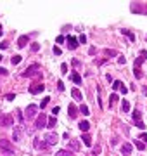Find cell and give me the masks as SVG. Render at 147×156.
Segmentation results:
<instances>
[{
    "mask_svg": "<svg viewBox=\"0 0 147 156\" xmlns=\"http://www.w3.org/2000/svg\"><path fill=\"white\" fill-rule=\"evenodd\" d=\"M121 109H123V111H130V102H128V101H123V102H121Z\"/></svg>",
    "mask_w": 147,
    "mask_h": 156,
    "instance_id": "7402d4cb",
    "label": "cell"
},
{
    "mask_svg": "<svg viewBox=\"0 0 147 156\" xmlns=\"http://www.w3.org/2000/svg\"><path fill=\"white\" fill-rule=\"evenodd\" d=\"M47 104H49V97H45V99L42 101V104H40V108H45Z\"/></svg>",
    "mask_w": 147,
    "mask_h": 156,
    "instance_id": "d590c367",
    "label": "cell"
},
{
    "mask_svg": "<svg viewBox=\"0 0 147 156\" xmlns=\"http://www.w3.org/2000/svg\"><path fill=\"white\" fill-rule=\"evenodd\" d=\"M0 153H2V154H5V156L16 154L14 146L11 144V141H7V139H2V141H0Z\"/></svg>",
    "mask_w": 147,
    "mask_h": 156,
    "instance_id": "6da1fadb",
    "label": "cell"
},
{
    "mask_svg": "<svg viewBox=\"0 0 147 156\" xmlns=\"http://www.w3.org/2000/svg\"><path fill=\"white\" fill-rule=\"evenodd\" d=\"M57 87H59V90H64V83H63V82H59V83H57Z\"/></svg>",
    "mask_w": 147,
    "mask_h": 156,
    "instance_id": "b9f144b4",
    "label": "cell"
},
{
    "mask_svg": "<svg viewBox=\"0 0 147 156\" xmlns=\"http://www.w3.org/2000/svg\"><path fill=\"white\" fill-rule=\"evenodd\" d=\"M99 151H100V148H99V146H97V148L93 149V153H92V154H99Z\"/></svg>",
    "mask_w": 147,
    "mask_h": 156,
    "instance_id": "ee69618b",
    "label": "cell"
},
{
    "mask_svg": "<svg viewBox=\"0 0 147 156\" xmlns=\"http://www.w3.org/2000/svg\"><path fill=\"white\" fill-rule=\"evenodd\" d=\"M31 50H33V52H38V50H40V43H31Z\"/></svg>",
    "mask_w": 147,
    "mask_h": 156,
    "instance_id": "f1b7e54d",
    "label": "cell"
},
{
    "mask_svg": "<svg viewBox=\"0 0 147 156\" xmlns=\"http://www.w3.org/2000/svg\"><path fill=\"white\" fill-rule=\"evenodd\" d=\"M61 71L66 75V73H68V64H61Z\"/></svg>",
    "mask_w": 147,
    "mask_h": 156,
    "instance_id": "1f68e13d",
    "label": "cell"
},
{
    "mask_svg": "<svg viewBox=\"0 0 147 156\" xmlns=\"http://www.w3.org/2000/svg\"><path fill=\"white\" fill-rule=\"evenodd\" d=\"M33 144H35L36 149H45V148H47V142H45V141L40 142V139H35V141H33Z\"/></svg>",
    "mask_w": 147,
    "mask_h": 156,
    "instance_id": "5bb4252c",
    "label": "cell"
},
{
    "mask_svg": "<svg viewBox=\"0 0 147 156\" xmlns=\"http://www.w3.org/2000/svg\"><path fill=\"white\" fill-rule=\"evenodd\" d=\"M71 95H73V99H75V101H81V99H83V97H81V92H80L78 89H73V90H71Z\"/></svg>",
    "mask_w": 147,
    "mask_h": 156,
    "instance_id": "9a60e30c",
    "label": "cell"
},
{
    "mask_svg": "<svg viewBox=\"0 0 147 156\" xmlns=\"http://www.w3.org/2000/svg\"><path fill=\"white\" fill-rule=\"evenodd\" d=\"M118 52L116 50H106V56H116Z\"/></svg>",
    "mask_w": 147,
    "mask_h": 156,
    "instance_id": "d6a6232c",
    "label": "cell"
},
{
    "mask_svg": "<svg viewBox=\"0 0 147 156\" xmlns=\"http://www.w3.org/2000/svg\"><path fill=\"white\" fill-rule=\"evenodd\" d=\"M56 154L57 156H73V153H71V151H68V149H59Z\"/></svg>",
    "mask_w": 147,
    "mask_h": 156,
    "instance_id": "e0dca14e",
    "label": "cell"
},
{
    "mask_svg": "<svg viewBox=\"0 0 147 156\" xmlns=\"http://www.w3.org/2000/svg\"><path fill=\"white\" fill-rule=\"evenodd\" d=\"M36 113H38V106L36 104H29L28 108H26V111H24V116L28 118V120H31V118H35Z\"/></svg>",
    "mask_w": 147,
    "mask_h": 156,
    "instance_id": "3957f363",
    "label": "cell"
},
{
    "mask_svg": "<svg viewBox=\"0 0 147 156\" xmlns=\"http://www.w3.org/2000/svg\"><path fill=\"white\" fill-rule=\"evenodd\" d=\"M45 142H47V146H54V144H57V141H59V137H57V134H52V132H49V134H45Z\"/></svg>",
    "mask_w": 147,
    "mask_h": 156,
    "instance_id": "8992f818",
    "label": "cell"
},
{
    "mask_svg": "<svg viewBox=\"0 0 147 156\" xmlns=\"http://www.w3.org/2000/svg\"><path fill=\"white\" fill-rule=\"evenodd\" d=\"M80 111H81L85 116H88V114H90V109H88V106H83V104L80 106Z\"/></svg>",
    "mask_w": 147,
    "mask_h": 156,
    "instance_id": "603a6c76",
    "label": "cell"
},
{
    "mask_svg": "<svg viewBox=\"0 0 147 156\" xmlns=\"http://www.w3.org/2000/svg\"><path fill=\"white\" fill-rule=\"evenodd\" d=\"M57 123H56V118H49V121H47V127L49 128H54Z\"/></svg>",
    "mask_w": 147,
    "mask_h": 156,
    "instance_id": "d4e9b609",
    "label": "cell"
},
{
    "mask_svg": "<svg viewBox=\"0 0 147 156\" xmlns=\"http://www.w3.org/2000/svg\"><path fill=\"white\" fill-rule=\"evenodd\" d=\"M140 118H142V113H140L139 109H137V111H133V120H135V121H140Z\"/></svg>",
    "mask_w": 147,
    "mask_h": 156,
    "instance_id": "cb8c5ba5",
    "label": "cell"
},
{
    "mask_svg": "<svg viewBox=\"0 0 147 156\" xmlns=\"http://www.w3.org/2000/svg\"><path fill=\"white\" fill-rule=\"evenodd\" d=\"M78 111H80V109H78L75 104H69V106H68V114H69V118H76Z\"/></svg>",
    "mask_w": 147,
    "mask_h": 156,
    "instance_id": "9c48e42d",
    "label": "cell"
},
{
    "mask_svg": "<svg viewBox=\"0 0 147 156\" xmlns=\"http://www.w3.org/2000/svg\"><path fill=\"white\" fill-rule=\"evenodd\" d=\"M29 42V38L26 35H21L19 36V40H17V47H19V49H23V47H26V43Z\"/></svg>",
    "mask_w": 147,
    "mask_h": 156,
    "instance_id": "8fae6325",
    "label": "cell"
},
{
    "mask_svg": "<svg viewBox=\"0 0 147 156\" xmlns=\"http://www.w3.org/2000/svg\"><path fill=\"white\" fill-rule=\"evenodd\" d=\"M123 33H125V35L128 36V38H130V40H132V42H133V40H135V36H133L132 33H130V31H126V30H123Z\"/></svg>",
    "mask_w": 147,
    "mask_h": 156,
    "instance_id": "f546056e",
    "label": "cell"
},
{
    "mask_svg": "<svg viewBox=\"0 0 147 156\" xmlns=\"http://www.w3.org/2000/svg\"><path fill=\"white\" fill-rule=\"evenodd\" d=\"M78 42H80V43H85V42H87V36H85V35H81L80 38H78Z\"/></svg>",
    "mask_w": 147,
    "mask_h": 156,
    "instance_id": "74e56055",
    "label": "cell"
},
{
    "mask_svg": "<svg viewBox=\"0 0 147 156\" xmlns=\"http://www.w3.org/2000/svg\"><path fill=\"white\" fill-rule=\"evenodd\" d=\"M57 113H59V106H56V108H54V109H52V114H54V116H56Z\"/></svg>",
    "mask_w": 147,
    "mask_h": 156,
    "instance_id": "60d3db41",
    "label": "cell"
},
{
    "mask_svg": "<svg viewBox=\"0 0 147 156\" xmlns=\"http://www.w3.org/2000/svg\"><path fill=\"white\" fill-rule=\"evenodd\" d=\"M21 61H23V57H21V56H12V59H11V63L14 64V66H16V64H19Z\"/></svg>",
    "mask_w": 147,
    "mask_h": 156,
    "instance_id": "44dd1931",
    "label": "cell"
},
{
    "mask_svg": "<svg viewBox=\"0 0 147 156\" xmlns=\"http://www.w3.org/2000/svg\"><path fill=\"white\" fill-rule=\"evenodd\" d=\"M14 97H16V94H7V95H5L7 101H14Z\"/></svg>",
    "mask_w": 147,
    "mask_h": 156,
    "instance_id": "e575fe53",
    "label": "cell"
},
{
    "mask_svg": "<svg viewBox=\"0 0 147 156\" xmlns=\"http://www.w3.org/2000/svg\"><path fill=\"white\" fill-rule=\"evenodd\" d=\"M118 102V95L116 94H111V97H109V106H114Z\"/></svg>",
    "mask_w": 147,
    "mask_h": 156,
    "instance_id": "ffe728a7",
    "label": "cell"
},
{
    "mask_svg": "<svg viewBox=\"0 0 147 156\" xmlns=\"http://www.w3.org/2000/svg\"><path fill=\"white\" fill-rule=\"evenodd\" d=\"M139 141H142V142H144V144H147V134H145V132H144V134H140V135H139Z\"/></svg>",
    "mask_w": 147,
    "mask_h": 156,
    "instance_id": "83f0119b",
    "label": "cell"
},
{
    "mask_svg": "<svg viewBox=\"0 0 147 156\" xmlns=\"http://www.w3.org/2000/svg\"><path fill=\"white\" fill-rule=\"evenodd\" d=\"M121 153H123V154H130V153H132V144L125 142V144L121 146Z\"/></svg>",
    "mask_w": 147,
    "mask_h": 156,
    "instance_id": "4fadbf2b",
    "label": "cell"
},
{
    "mask_svg": "<svg viewBox=\"0 0 147 156\" xmlns=\"http://www.w3.org/2000/svg\"><path fill=\"white\" fill-rule=\"evenodd\" d=\"M23 76H36V78H40V66H38V64L29 66L28 70L23 73Z\"/></svg>",
    "mask_w": 147,
    "mask_h": 156,
    "instance_id": "7a4b0ae2",
    "label": "cell"
},
{
    "mask_svg": "<svg viewBox=\"0 0 147 156\" xmlns=\"http://www.w3.org/2000/svg\"><path fill=\"white\" fill-rule=\"evenodd\" d=\"M69 149L73 153H78L80 151V142L78 141H69Z\"/></svg>",
    "mask_w": 147,
    "mask_h": 156,
    "instance_id": "7c38bea8",
    "label": "cell"
},
{
    "mask_svg": "<svg viewBox=\"0 0 147 156\" xmlns=\"http://www.w3.org/2000/svg\"><path fill=\"white\" fill-rule=\"evenodd\" d=\"M0 125L11 127V125H14V118H12L11 114H2V116H0Z\"/></svg>",
    "mask_w": 147,
    "mask_h": 156,
    "instance_id": "5b68a950",
    "label": "cell"
},
{
    "mask_svg": "<svg viewBox=\"0 0 147 156\" xmlns=\"http://www.w3.org/2000/svg\"><path fill=\"white\" fill-rule=\"evenodd\" d=\"M21 135H23V128L21 127H16L14 132H12V139H14V142L21 141Z\"/></svg>",
    "mask_w": 147,
    "mask_h": 156,
    "instance_id": "30bf717a",
    "label": "cell"
},
{
    "mask_svg": "<svg viewBox=\"0 0 147 156\" xmlns=\"http://www.w3.org/2000/svg\"><path fill=\"white\" fill-rule=\"evenodd\" d=\"M81 139H83V144H85V146H92V137L88 134H83V137H81Z\"/></svg>",
    "mask_w": 147,
    "mask_h": 156,
    "instance_id": "ac0fdd59",
    "label": "cell"
},
{
    "mask_svg": "<svg viewBox=\"0 0 147 156\" xmlns=\"http://www.w3.org/2000/svg\"><path fill=\"white\" fill-rule=\"evenodd\" d=\"M47 121H49V118L45 116V113L38 114V118H36V123H35V128H43V127H47Z\"/></svg>",
    "mask_w": 147,
    "mask_h": 156,
    "instance_id": "277c9868",
    "label": "cell"
},
{
    "mask_svg": "<svg viewBox=\"0 0 147 156\" xmlns=\"http://www.w3.org/2000/svg\"><path fill=\"white\" fill-rule=\"evenodd\" d=\"M0 49H9V43L7 42H2V43H0Z\"/></svg>",
    "mask_w": 147,
    "mask_h": 156,
    "instance_id": "f35d334b",
    "label": "cell"
},
{
    "mask_svg": "<svg viewBox=\"0 0 147 156\" xmlns=\"http://www.w3.org/2000/svg\"><path fill=\"white\" fill-rule=\"evenodd\" d=\"M135 146H137V148H139V149H145V144H144V142H142V141H139V139L135 141Z\"/></svg>",
    "mask_w": 147,
    "mask_h": 156,
    "instance_id": "4316f807",
    "label": "cell"
},
{
    "mask_svg": "<svg viewBox=\"0 0 147 156\" xmlns=\"http://www.w3.org/2000/svg\"><path fill=\"white\" fill-rule=\"evenodd\" d=\"M137 127L144 130V128H145V123H144V121H137Z\"/></svg>",
    "mask_w": 147,
    "mask_h": 156,
    "instance_id": "8d00e7d4",
    "label": "cell"
},
{
    "mask_svg": "<svg viewBox=\"0 0 147 156\" xmlns=\"http://www.w3.org/2000/svg\"><path fill=\"white\" fill-rule=\"evenodd\" d=\"M0 61H2V56H0Z\"/></svg>",
    "mask_w": 147,
    "mask_h": 156,
    "instance_id": "7dc6e473",
    "label": "cell"
},
{
    "mask_svg": "<svg viewBox=\"0 0 147 156\" xmlns=\"http://www.w3.org/2000/svg\"><path fill=\"white\" fill-rule=\"evenodd\" d=\"M118 63H119V64H125V63H126V57H123V56H121V57L118 59Z\"/></svg>",
    "mask_w": 147,
    "mask_h": 156,
    "instance_id": "ab89813d",
    "label": "cell"
},
{
    "mask_svg": "<svg viewBox=\"0 0 147 156\" xmlns=\"http://www.w3.org/2000/svg\"><path fill=\"white\" fill-rule=\"evenodd\" d=\"M54 54H56V56H61V49H59L57 45H54Z\"/></svg>",
    "mask_w": 147,
    "mask_h": 156,
    "instance_id": "836d02e7",
    "label": "cell"
},
{
    "mask_svg": "<svg viewBox=\"0 0 147 156\" xmlns=\"http://www.w3.org/2000/svg\"><path fill=\"white\" fill-rule=\"evenodd\" d=\"M56 43H64V36H63V35H59V36L56 38Z\"/></svg>",
    "mask_w": 147,
    "mask_h": 156,
    "instance_id": "4dcf8cb0",
    "label": "cell"
},
{
    "mask_svg": "<svg viewBox=\"0 0 147 156\" xmlns=\"http://www.w3.org/2000/svg\"><path fill=\"white\" fill-rule=\"evenodd\" d=\"M121 85H123V82H119V80H116V82L112 83V89H114V90H119V89H121Z\"/></svg>",
    "mask_w": 147,
    "mask_h": 156,
    "instance_id": "484cf974",
    "label": "cell"
},
{
    "mask_svg": "<svg viewBox=\"0 0 147 156\" xmlns=\"http://www.w3.org/2000/svg\"><path fill=\"white\" fill-rule=\"evenodd\" d=\"M43 89H45L43 83H36V85L29 87V92H31V94H40V92H43Z\"/></svg>",
    "mask_w": 147,
    "mask_h": 156,
    "instance_id": "ba28073f",
    "label": "cell"
},
{
    "mask_svg": "<svg viewBox=\"0 0 147 156\" xmlns=\"http://www.w3.org/2000/svg\"><path fill=\"white\" fill-rule=\"evenodd\" d=\"M2 33H4V30H2V24H0V36H2Z\"/></svg>",
    "mask_w": 147,
    "mask_h": 156,
    "instance_id": "bcb514c9",
    "label": "cell"
},
{
    "mask_svg": "<svg viewBox=\"0 0 147 156\" xmlns=\"http://www.w3.org/2000/svg\"><path fill=\"white\" fill-rule=\"evenodd\" d=\"M119 90H121V92H123V94H126V92H128V89H126L125 85H121V89H119Z\"/></svg>",
    "mask_w": 147,
    "mask_h": 156,
    "instance_id": "7bdbcfd3",
    "label": "cell"
},
{
    "mask_svg": "<svg viewBox=\"0 0 147 156\" xmlns=\"http://www.w3.org/2000/svg\"><path fill=\"white\" fill-rule=\"evenodd\" d=\"M0 73H2V75H7V70H5V68H0Z\"/></svg>",
    "mask_w": 147,
    "mask_h": 156,
    "instance_id": "f6af8a7d",
    "label": "cell"
},
{
    "mask_svg": "<svg viewBox=\"0 0 147 156\" xmlns=\"http://www.w3.org/2000/svg\"><path fill=\"white\" fill-rule=\"evenodd\" d=\"M78 127H80V130H81V132H87V130L90 128V123H88L87 120H83V121H80V125H78Z\"/></svg>",
    "mask_w": 147,
    "mask_h": 156,
    "instance_id": "2e32d148",
    "label": "cell"
},
{
    "mask_svg": "<svg viewBox=\"0 0 147 156\" xmlns=\"http://www.w3.org/2000/svg\"><path fill=\"white\" fill-rule=\"evenodd\" d=\"M66 42H68V47H69L71 50H75V49H78V38H75V36H68L66 38Z\"/></svg>",
    "mask_w": 147,
    "mask_h": 156,
    "instance_id": "52a82bcc",
    "label": "cell"
},
{
    "mask_svg": "<svg viewBox=\"0 0 147 156\" xmlns=\"http://www.w3.org/2000/svg\"><path fill=\"white\" fill-rule=\"evenodd\" d=\"M71 80H73V82H75V83H78V85H80V83H81V76H80V75H78V73H73V75H71Z\"/></svg>",
    "mask_w": 147,
    "mask_h": 156,
    "instance_id": "d6986e66",
    "label": "cell"
}]
</instances>
